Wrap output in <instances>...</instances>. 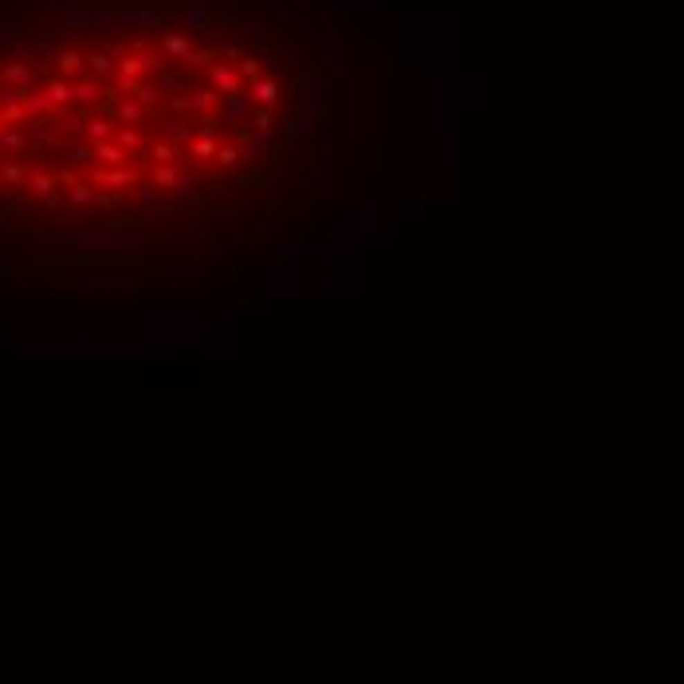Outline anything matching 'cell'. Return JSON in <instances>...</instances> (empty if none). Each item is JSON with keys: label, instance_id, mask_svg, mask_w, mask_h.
I'll use <instances>...</instances> for the list:
<instances>
[{"label": "cell", "instance_id": "cell-1", "mask_svg": "<svg viewBox=\"0 0 684 684\" xmlns=\"http://www.w3.org/2000/svg\"><path fill=\"white\" fill-rule=\"evenodd\" d=\"M315 130H318V110L299 102V107H295V114H291V123H287V134L311 142V138H315Z\"/></svg>", "mask_w": 684, "mask_h": 684}, {"label": "cell", "instance_id": "cell-2", "mask_svg": "<svg viewBox=\"0 0 684 684\" xmlns=\"http://www.w3.org/2000/svg\"><path fill=\"white\" fill-rule=\"evenodd\" d=\"M299 87H303V91H299V102H303V107L323 110V102H327V79L311 71V75H303V83Z\"/></svg>", "mask_w": 684, "mask_h": 684}, {"label": "cell", "instance_id": "cell-3", "mask_svg": "<svg viewBox=\"0 0 684 684\" xmlns=\"http://www.w3.org/2000/svg\"><path fill=\"white\" fill-rule=\"evenodd\" d=\"M208 79H213V87H217L224 98H228V95H240V75H236L233 67H224V63H213Z\"/></svg>", "mask_w": 684, "mask_h": 684}, {"label": "cell", "instance_id": "cell-4", "mask_svg": "<svg viewBox=\"0 0 684 684\" xmlns=\"http://www.w3.org/2000/svg\"><path fill=\"white\" fill-rule=\"evenodd\" d=\"M177 24L189 28V32H208V28H213V16H208L205 8H181V12H177Z\"/></svg>", "mask_w": 684, "mask_h": 684}, {"label": "cell", "instance_id": "cell-5", "mask_svg": "<svg viewBox=\"0 0 684 684\" xmlns=\"http://www.w3.org/2000/svg\"><path fill=\"white\" fill-rule=\"evenodd\" d=\"M330 71H346V63H350V44H346V36L342 32H334L330 36Z\"/></svg>", "mask_w": 684, "mask_h": 684}, {"label": "cell", "instance_id": "cell-6", "mask_svg": "<svg viewBox=\"0 0 684 684\" xmlns=\"http://www.w3.org/2000/svg\"><path fill=\"white\" fill-rule=\"evenodd\" d=\"M252 98H256L264 110L276 107V102H280V83H276V79H256V83H252Z\"/></svg>", "mask_w": 684, "mask_h": 684}, {"label": "cell", "instance_id": "cell-7", "mask_svg": "<svg viewBox=\"0 0 684 684\" xmlns=\"http://www.w3.org/2000/svg\"><path fill=\"white\" fill-rule=\"evenodd\" d=\"M248 110H252V107H248L244 95H228V98H224V123H244Z\"/></svg>", "mask_w": 684, "mask_h": 684}, {"label": "cell", "instance_id": "cell-8", "mask_svg": "<svg viewBox=\"0 0 684 684\" xmlns=\"http://www.w3.org/2000/svg\"><path fill=\"white\" fill-rule=\"evenodd\" d=\"M165 55H173V60H185V63H193V44L185 36H165Z\"/></svg>", "mask_w": 684, "mask_h": 684}, {"label": "cell", "instance_id": "cell-9", "mask_svg": "<svg viewBox=\"0 0 684 684\" xmlns=\"http://www.w3.org/2000/svg\"><path fill=\"white\" fill-rule=\"evenodd\" d=\"M193 154H197V158H213V154H217V142H213V134H201V138H197V142H193Z\"/></svg>", "mask_w": 684, "mask_h": 684}, {"label": "cell", "instance_id": "cell-10", "mask_svg": "<svg viewBox=\"0 0 684 684\" xmlns=\"http://www.w3.org/2000/svg\"><path fill=\"white\" fill-rule=\"evenodd\" d=\"M256 134H276V118H271V110H260L256 114Z\"/></svg>", "mask_w": 684, "mask_h": 684}, {"label": "cell", "instance_id": "cell-11", "mask_svg": "<svg viewBox=\"0 0 684 684\" xmlns=\"http://www.w3.org/2000/svg\"><path fill=\"white\" fill-rule=\"evenodd\" d=\"M217 161H220V165H236V161H240V146H224V150H217Z\"/></svg>", "mask_w": 684, "mask_h": 684}, {"label": "cell", "instance_id": "cell-12", "mask_svg": "<svg viewBox=\"0 0 684 684\" xmlns=\"http://www.w3.org/2000/svg\"><path fill=\"white\" fill-rule=\"evenodd\" d=\"M165 138H170V142H177V146H181V142H189V130H185L181 123H173V126H165Z\"/></svg>", "mask_w": 684, "mask_h": 684}, {"label": "cell", "instance_id": "cell-13", "mask_svg": "<svg viewBox=\"0 0 684 684\" xmlns=\"http://www.w3.org/2000/svg\"><path fill=\"white\" fill-rule=\"evenodd\" d=\"M244 75L252 79V83H256V79H260V63H256V60H244Z\"/></svg>", "mask_w": 684, "mask_h": 684}, {"label": "cell", "instance_id": "cell-14", "mask_svg": "<svg viewBox=\"0 0 684 684\" xmlns=\"http://www.w3.org/2000/svg\"><path fill=\"white\" fill-rule=\"evenodd\" d=\"M334 4H342V8H354V4H350V0H334Z\"/></svg>", "mask_w": 684, "mask_h": 684}]
</instances>
